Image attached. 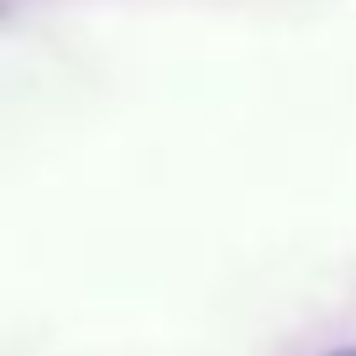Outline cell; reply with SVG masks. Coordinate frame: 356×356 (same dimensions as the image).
<instances>
[{
	"label": "cell",
	"instance_id": "obj_1",
	"mask_svg": "<svg viewBox=\"0 0 356 356\" xmlns=\"http://www.w3.org/2000/svg\"><path fill=\"white\" fill-rule=\"evenodd\" d=\"M325 356H356V346H341V351H325Z\"/></svg>",
	"mask_w": 356,
	"mask_h": 356
}]
</instances>
